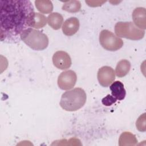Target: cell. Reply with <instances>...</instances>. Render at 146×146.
<instances>
[{"instance_id":"1","label":"cell","mask_w":146,"mask_h":146,"mask_svg":"<svg viewBox=\"0 0 146 146\" xmlns=\"http://www.w3.org/2000/svg\"><path fill=\"white\" fill-rule=\"evenodd\" d=\"M34 9L29 0H1V40H15L25 30L30 28L29 20Z\"/></svg>"},{"instance_id":"2","label":"cell","mask_w":146,"mask_h":146,"mask_svg":"<svg viewBox=\"0 0 146 146\" xmlns=\"http://www.w3.org/2000/svg\"><path fill=\"white\" fill-rule=\"evenodd\" d=\"M86 99L84 90L81 88H75L62 94L60 106L65 111H75L83 107Z\"/></svg>"},{"instance_id":"3","label":"cell","mask_w":146,"mask_h":146,"mask_svg":"<svg viewBox=\"0 0 146 146\" xmlns=\"http://www.w3.org/2000/svg\"><path fill=\"white\" fill-rule=\"evenodd\" d=\"M20 38L26 44L34 50H43L48 45L47 36L42 32L33 28H28L22 32Z\"/></svg>"},{"instance_id":"4","label":"cell","mask_w":146,"mask_h":146,"mask_svg":"<svg viewBox=\"0 0 146 146\" xmlns=\"http://www.w3.org/2000/svg\"><path fill=\"white\" fill-rule=\"evenodd\" d=\"M115 32L118 37L133 40L141 39L145 35V31L138 28L132 22L116 23L115 26Z\"/></svg>"},{"instance_id":"5","label":"cell","mask_w":146,"mask_h":146,"mask_svg":"<svg viewBox=\"0 0 146 146\" xmlns=\"http://www.w3.org/2000/svg\"><path fill=\"white\" fill-rule=\"evenodd\" d=\"M99 42L106 50L115 51L123 46V41L119 37L108 30H103L99 35Z\"/></svg>"},{"instance_id":"6","label":"cell","mask_w":146,"mask_h":146,"mask_svg":"<svg viewBox=\"0 0 146 146\" xmlns=\"http://www.w3.org/2000/svg\"><path fill=\"white\" fill-rule=\"evenodd\" d=\"M77 80L76 73L72 70H67L60 73L58 78V85L63 90H68L73 88Z\"/></svg>"},{"instance_id":"7","label":"cell","mask_w":146,"mask_h":146,"mask_svg":"<svg viewBox=\"0 0 146 146\" xmlns=\"http://www.w3.org/2000/svg\"><path fill=\"white\" fill-rule=\"evenodd\" d=\"M97 78L99 84L103 87L110 86L115 79V72L110 66H103L99 69Z\"/></svg>"},{"instance_id":"8","label":"cell","mask_w":146,"mask_h":146,"mask_svg":"<svg viewBox=\"0 0 146 146\" xmlns=\"http://www.w3.org/2000/svg\"><path fill=\"white\" fill-rule=\"evenodd\" d=\"M53 64L57 68L64 70L71 66V59L69 54L64 51H57L52 56Z\"/></svg>"},{"instance_id":"9","label":"cell","mask_w":146,"mask_h":146,"mask_svg":"<svg viewBox=\"0 0 146 146\" xmlns=\"http://www.w3.org/2000/svg\"><path fill=\"white\" fill-rule=\"evenodd\" d=\"M132 17L136 26L144 30L146 29V10L144 7H139L134 9Z\"/></svg>"},{"instance_id":"10","label":"cell","mask_w":146,"mask_h":146,"mask_svg":"<svg viewBox=\"0 0 146 146\" xmlns=\"http://www.w3.org/2000/svg\"><path fill=\"white\" fill-rule=\"evenodd\" d=\"M79 29V21L76 17H71L63 23L62 31L67 36H72L76 33Z\"/></svg>"},{"instance_id":"11","label":"cell","mask_w":146,"mask_h":146,"mask_svg":"<svg viewBox=\"0 0 146 146\" xmlns=\"http://www.w3.org/2000/svg\"><path fill=\"white\" fill-rule=\"evenodd\" d=\"M112 95L117 100H123L126 95V91L124 88V84L119 80L113 82L110 87Z\"/></svg>"},{"instance_id":"12","label":"cell","mask_w":146,"mask_h":146,"mask_svg":"<svg viewBox=\"0 0 146 146\" xmlns=\"http://www.w3.org/2000/svg\"><path fill=\"white\" fill-rule=\"evenodd\" d=\"M47 18L43 14L34 12L32 13L29 20V27L35 29H40L46 26Z\"/></svg>"},{"instance_id":"13","label":"cell","mask_w":146,"mask_h":146,"mask_svg":"<svg viewBox=\"0 0 146 146\" xmlns=\"http://www.w3.org/2000/svg\"><path fill=\"white\" fill-rule=\"evenodd\" d=\"M63 22V16L58 13H52L47 17V23L54 30L59 29Z\"/></svg>"},{"instance_id":"14","label":"cell","mask_w":146,"mask_h":146,"mask_svg":"<svg viewBox=\"0 0 146 146\" xmlns=\"http://www.w3.org/2000/svg\"><path fill=\"white\" fill-rule=\"evenodd\" d=\"M137 142V140L135 135L130 132H123L119 139V145L120 146L135 145Z\"/></svg>"},{"instance_id":"15","label":"cell","mask_w":146,"mask_h":146,"mask_svg":"<svg viewBox=\"0 0 146 146\" xmlns=\"http://www.w3.org/2000/svg\"><path fill=\"white\" fill-rule=\"evenodd\" d=\"M131 69V63L127 59H122L120 60L116 67L115 74L119 78L125 76Z\"/></svg>"},{"instance_id":"16","label":"cell","mask_w":146,"mask_h":146,"mask_svg":"<svg viewBox=\"0 0 146 146\" xmlns=\"http://www.w3.org/2000/svg\"><path fill=\"white\" fill-rule=\"evenodd\" d=\"M35 5L37 10L43 14H48L53 10V5L49 0H36Z\"/></svg>"},{"instance_id":"17","label":"cell","mask_w":146,"mask_h":146,"mask_svg":"<svg viewBox=\"0 0 146 146\" xmlns=\"http://www.w3.org/2000/svg\"><path fill=\"white\" fill-rule=\"evenodd\" d=\"M81 3L79 1H68L64 2L62 10L69 13H76L80 11Z\"/></svg>"},{"instance_id":"18","label":"cell","mask_w":146,"mask_h":146,"mask_svg":"<svg viewBox=\"0 0 146 146\" xmlns=\"http://www.w3.org/2000/svg\"><path fill=\"white\" fill-rule=\"evenodd\" d=\"M146 117L145 113L141 115L136 120V126L138 131L140 132H145L146 130Z\"/></svg>"},{"instance_id":"19","label":"cell","mask_w":146,"mask_h":146,"mask_svg":"<svg viewBox=\"0 0 146 146\" xmlns=\"http://www.w3.org/2000/svg\"><path fill=\"white\" fill-rule=\"evenodd\" d=\"M117 99L115 98L113 96H111V95L108 94L106 97H104L102 100V104L106 106H110L112 105L113 103H115L116 102Z\"/></svg>"},{"instance_id":"20","label":"cell","mask_w":146,"mask_h":146,"mask_svg":"<svg viewBox=\"0 0 146 146\" xmlns=\"http://www.w3.org/2000/svg\"><path fill=\"white\" fill-rule=\"evenodd\" d=\"M106 1H86V3L88 4V6L91 7H97L100 6L102 5H103L104 3H105Z\"/></svg>"}]
</instances>
